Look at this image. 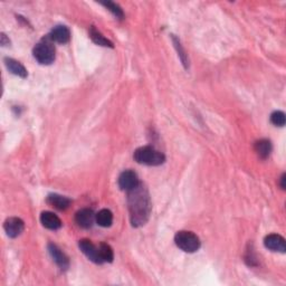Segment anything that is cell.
<instances>
[{
    "mask_svg": "<svg viewBox=\"0 0 286 286\" xmlns=\"http://www.w3.org/2000/svg\"><path fill=\"white\" fill-rule=\"evenodd\" d=\"M133 157L138 163L145 166H160L166 161L165 154L149 145L137 149Z\"/></svg>",
    "mask_w": 286,
    "mask_h": 286,
    "instance_id": "obj_2",
    "label": "cell"
},
{
    "mask_svg": "<svg viewBox=\"0 0 286 286\" xmlns=\"http://www.w3.org/2000/svg\"><path fill=\"white\" fill-rule=\"evenodd\" d=\"M100 250V256L101 259H102L103 263H111L113 262V258H114V254H113V250L110 245L107 244H100L99 246Z\"/></svg>",
    "mask_w": 286,
    "mask_h": 286,
    "instance_id": "obj_18",
    "label": "cell"
},
{
    "mask_svg": "<svg viewBox=\"0 0 286 286\" xmlns=\"http://www.w3.org/2000/svg\"><path fill=\"white\" fill-rule=\"evenodd\" d=\"M128 205L132 226L144 225L151 214V200L149 192L143 184L139 183L136 188L129 191Z\"/></svg>",
    "mask_w": 286,
    "mask_h": 286,
    "instance_id": "obj_1",
    "label": "cell"
},
{
    "mask_svg": "<svg viewBox=\"0 0 286 286\" xmlns=\"http://www.w3.org/2000/svg\"><path fill=\"white\" fill-rule=\"evenodd\" d=\"M176 245L186 253H195L200 248V239L191 231H178L175 236Z\"/></svg>",
    "mask_w": 286,
    "mask_h": 286,
    "instance_id": "obj_4",
    "label": "cell"
},
{
    "mask_svg": "<svg viewBox=\"0 0 286 286\" xmlns=\"http://www.w3.org/2000/svg\"><path fill=\"white\" fill-rule=\"evenodd\" d=\"M48 250L49 254L52 256L54 262H55L58 266H60L62 270H66L67 267L70 266V260L69 257L63 253V251L54 244H49L48 245Z\"/></svg>",
    "mask_w": 286,
    "mask_h": 286,
    "instance_id": "obj_11",
    "label": "cell"
},
{
    "mask_svg": "<svg viewBox=\"0 0 286 286\" xmlns=\"http://www.w3.org/2000/svg\"><path fill=\"white\" fill-rule=\"evenodd\" d=\"M75 221L76 224L82 227L84 229L91 228L92 226L94 225V222L96 221V214L92 209H81L79 212L76 213V216H75Z\"/></svg>",
    "mask_w": 286,
    "mask_h": 286,
    "instance_id": "obj_7",
    "label": "cell"
},
{
    "mask_svg": "<svg viewBox=\"0 0 286 286\" xmlns=\"http://www.w3.org/2000/svg\"><path fill=\"white\" fill-rule=\"evenodd\" d=\"M78 246L79 250H82V253L85 255L88 259L92 260V262L95 264H103L100 256L99 247H96L91 241H88V239H82V241H79Z\"/></svg>",
    "mask_w": 286,
    "mask_h": 286,
    "instance_id": "obj_5",
    "label": "cell"
},
{
    "mask_svg": "<svg viewBox=\"0 0 286 286\" xmlns=\"http://www.w3.org/2000/svg\"><path fill=\"white\" fill-rule=\"evenodd\" d=\"M271 122L276 127H284L285 125V113L282 111H275L272 113L271 115Z\"/></svg>",
    "mask_w": 286,
    "mask_h": 286,
    "instance_id": "obj_20",
    "label": "cell"
},
{
    "mask_svg": "<svg viewBox=\"0 0 286 286\" xmlns=\"http://www.w3.org/2000/svg\"><path fill=\"white\" fill-rule=\"evenodd\" d=\"M103 6H105L107 8L108 10H110L113 15H114L116 18H120L122 19L124 17L123 14V10L121 9V7L119 5H116L115 2H112V1H104V2H101Z\"/></svg>",
    "mask_w": 286,
    "mask_h": 286,
    "instance_id": "obj_19",
    "label": "cell"
},
{
    "mask_svg": "<svg viewBox=\"0 0 286 286\" xmlns=\"http://www.w3.org/2000/svg\"><path fill=\"white\" fill-rule=\"evenodd\" d=\"M40 222L45 228L50 230H57L62 227V221L55 214L50 212H44L40 214Z\"/></svg>",
    "mask_w": 286,
    "mask_h": 286,
    "instance_id": "obj_12",
    "label": "cell"
},
{
    "mask_svg": "<svg viewBox=\"0 0 286 286\" xmlns=\"http://www.w3.org/2000/svg\"><path fill=\"white\" fill-rule=\"evenodd\" d=\"M35 60L43 65H49L55 61V48L49 37L41 39L37 43L33 50Z\"/></svg>",
    "mask_w": 286,
    "mask_h": 286,
    "instance_id": "obj_3",
    "label": "cell"
},
{
    "mask_svg": "<svg viewBox=\"0 0 286 286\" xmlns=\"http://www.w3.org/2000/svg\"><path fill=\"white\" fill-rule=\"evenodd\" d=\"M264 245L268 250L273 251H281V253H285L286 245L285 239L277 234H271L264 239Z\"/></svg>",
    "mask_w": 286,
    "mask_h": 286,
    "instance_id": "obj_9",
    "label": "cell"
},
{
    "mask_svg": "<svg viewBox=\"0 0 286 286\" xmlns=\"http://www.w3.org/2000/svg\"><path fill=\"white\" fill-rule=\"evenodd\" d=\"M285 180H286V175L284 174L283 176H282V178H281V187L282 189H285Z\"/></svg>",
    "mask_w": 286,
    "mask_h": 286,
    "instance_id": "obj_23",
    "label": "cell"
},
{
    "mask_svg": "<svg viewBox=\"0 0 286 286\" xmlns=\"http://www.w3.org/2000/svg\"><path fill=\"white\" fill-rule=\"evenodd\" d=\"M139 182V178L137 174L132 170H125L122 172L119 177V186L122 190L130 191L133 188H136Z\"/></svg>",
    "mask_w": 286,
    "mask_h": 286,
    "instance_id": "obj_8",
    "label": "cell"
},
{
    "mask_svg": "<svg viewBox=\"0 0 286 286\" xmlns=\"http://www.w3.org/2000/svg\"><path fill=\"white\" fill-rule=\"evenodd\" d=\"M47 203L58 210H65L70 207L71 199H69L65 196H61V195H56V193H54V195H49L47 197Z\"/></svg>",
    "mask_w": 286,
    "mask_h": 286,
    "instance_id": "obj_14",
    "label": "cell"
},
{
    "mask_svg": "<svg viewBox=\"0 0 286 286\" xmlns=\"http://www.w3.org/2000/svg\"><path fill=\"white\" fill-rule=\"evenodd\" d=\"M6 234L10 238L18 237L25 229V222L18 217H10L3 224Z\"/></svg>",
    "mask_w": 286,
    "mask_h": 286,
    "instance_id": "obj_6",
    "label": "cell"
},
{
    "mask_svg": "<svg viewBox=\"0 0 286 286\" xmlns=\"http://www.w3.org/2000/svg\"><path fill=\"white\" fill-rule=\"evenodd\" d=\"M90 37L95 44H98L100 46H105V47H113V44L111 41L107 38H105L102 34H101L94 26H92L90 29Z\"/></svg>",
    "mask_w": 286,
    "mask_h": 286,
    "instance_id": "obj_17",
    "label": "cell"
},
{
    "mask_svg": "<svg viewBox=\"0 0 286 286\" xmlns=\"http://www.w3.org/2000/svg\"><path fill=\"white\" fill-rule=\"evenodd\" d=\"M172 40H174V44H175V47L177 48V50H178V55L180 56V60H181L182 62V64L184 65V67H188V61H187V55H186V53H184V50L182 48V46L181 44H180V40L177 38L176 36H172Z\"/></svg>",
    "mask_w": 286,
    "mask_h": 286,
    "instance_id": "obj_21",
    "label": "cell"
},
{
    "mask_svg": "<svg viewBox=\"0 0 286 286\" xmlns=\"http://www.w3.org/2000/svg\"><path fill=\"white\" fill-rule=\"evenodd\" d=\"M5 64L8 71L11 72L14 75H17V76L22 77V78H26L27 77V70L25 69L24 65L22 63H19L18 61L14 60V58H5Z\"/></svg>",
    "mask_w": 286,
    "mask_h": 286,
    "instance_id": "obj_13",
    "label": "cell"
},
{
    "mask_svg": "<svg viewBox=\"0 0 286 286\" xmlns=\"http://www.w3.org/2000/svg\"><path fill=\"white\" fill-rule=\"evenodd\" d=\"M7 44H9V39H7V37L5 34H1V45L6 46Z\"/></svg>",
    "mask_w": 286,
    "mask_h": 286,
    "instance_id": "obj_22",
    "label": "cell"
},
{
    "mask_svg": "<svg viewBox=\"0 0 286 286\" xmlns=\"http://www.w3.org/2000/svg\"><path fill=\"white\" fill-rule=\"evenodd\" d=\"M255 151H256V153L258 154L259 158H262V159L268 158L272 152L271 141L266 140V139H263V140L257 141L255 143Z\"/></svg>",
    "mask_w": 286,
    "mask_h": 286,
    "instance_id": "obj_15",
    "label": "cell"
},
{
    "mask_svg": "<svg viewBox=\"0 0 286 286\" xmlns=\"http://www.w3.org/2000/svg\"><path fill=\"white\" fill-rule=\"evenodd\" d=\"M48 37L52 39V41H56V43H60V44H66L70 41L71 32L66 26L58 25V26L54 27L52 29V32H50Z\"/></svg>",
    "mask_w": 286,
    "mask_h": 286,
    "instance_id": "obj_10",
    "label": "cell"
},
{
    "mask_svg": "<svg viewBox=\"0 0 286 286\" xmlns=\"http://www.w3.org/2000/svg\"><path fill=\"white\" fill-rule=\"evenodd\" d=\"M96 222L101 227H110L113 222V214L111 210L102 209L96 214Z\"/></svg>",
    "mask_w": 286,
    "mask_h": 286,
    "instance_id": "obj_16",
    "label": "cell"
}]
</instances>
